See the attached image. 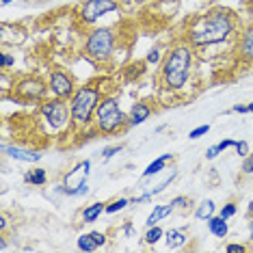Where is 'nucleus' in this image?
<instances>
[{
    "instance_id": "obj_26",
    "label": "nucleus",
    "mask_w": 253,
    "mask_h": 253,
    "mask_svg": "<svg viewBox=\"0 0 253 253\" xmlns=\"http://www.w3.org/2000/svg\"><path fill=\"white\" fill-rule=\"evenodd\" d=\"M145 63L147 65H158L160 63V48H152L145 56Z\"/></svg>"
},
{
    "instance_id": "obj_22",
    "label": "nucleus",
    "mask_w": 253,
    "mask_h": 253,
    "mask_svg": "<svg viewBox=\"0 0 253 253\" xmlns=\"http://www.w3.org/2000/svg\"><path fill=\"white\" fill-rule=\"evenodd\" d=\"M163 238H165V229L160 225H152V227H147L145 236H143V243L152 247V245H156L158 240H163Z\"/></svg>"
},
{
    "instance_id": "obj_4",
    "label": "nucleus",
    "mask_w": 253,
    "mask_h": 253,
    "mask_svg": "<svg viewBox=\"0 0 253 253\" xmlns=\"http://www.w3.org/2000/svg\"><path fill=\"white\" fill-rule=\"evenodd\" d=\"M93 126L104 136L117 134L122 130H128V113H124V108L119 106V100L115 95H104L95 111Z\"/></svg>"
},
{
    "instance_id": "obj_6",
    "label": "nucleus",
    "mask_w": 253,
    "mask_h": 253,
    "mask_svg": "<svg viewBox=\"0 0 253 253\" xmlns=\"http://www.w3.org/2000/svg\"><path fill=\"white\" fill-rule=\"evenodd\" d=\"M115 45H117V33H115V28L100 26V28H93L87 35L83 50L93 63L106 65L115 54Z\"/></svg>"
},
{
    "instance_id": "obj_3",
    "label": "nucleus",
    "mask_w": 253,
    "mask_h": 253,
    "mask_svg": "<svg viewBox=\"0 0 253 253\" xmlns=\"http://www.w3.org/2000/svg\"><path fill=\"white\" fill-rule=\"evenodd\" d=\"M102 89L97 83H89L76 89V93L70 97V111L74 128H89L93 124L95 111L102 102Z\"/></svg>"
},
{
    "instance_id": "obj_33",
    "label": "nucleus",
    "mask_w": 253,
    "mask_h": 253,
    "mask_svg": "<svg viewBox=\"0 0 253 253\" xmlns=\"http://www.w3.org/2000/svg\"><path fill=\"white\" fill-rule=\"evenodd\" d=\"M89 234H91V238L95 240L97 247H104L106 245V234L104 232H89Z\"/></svg>"
},
{
    "instance_id": "obj_39",
    "label": "nucleus",
    "mask_w": 253,
    "mask_h": 253,
    "mask_svg": "<svg viewBox=\"0 0 253 253\" xmlns=\"http://www.w3.org/2000/svg\"><path fill=\"white\" fill-rule=\"evenodd\" d=\"M249 240H251V243H253V218H251V221H249Z\"/></svg>"
},
{
    "instance_id": "obj_10",
    "label": "nucleus",
    "mask_w": 253,
    "mask_h": 253,
    "mask_svg": "<svg viewBox=\"0 0 253 253\" xmlns=\"http://www.w3.org/2000/svg\"><path fill=\"white\" fill-rule=\"evenodd\" d=\"M2 152L7 154L9 158L18 160V163H28V165H35L42 160V154L37 149H31V147H22V145H2Z\"/></svg>"
},
{
    "instance_id": "obj_7",
    "label": "nucleus",
    "mask_w": 253,
    "mask_h": 253,
    "mask_svg": "<svg viewBox=\"0 0 253 253\" xmlns=\"http://www.w3.org/2000/svg\"><path fill=\"white\" fill-rule=\"evenodd\" d=\"M48 91V80L39 76H24L13 84V97H18L20 102H43Z\"/></svg>"
},
{
    "instance_id": "obj_14",
    "label": "nucleus",
    "mask_w": 253,
    "mask_h": 253,
    "mask_svg": "<svg viewBox=\"0 0 253 253\" xmlns=\"http://www.w3.org/2000/svg\"><path fill=\"white\" fill-rule=\"evenodd\" d=\"M165 243L169 249H182L188 243V232L182 227H171L169 232H165Z\"/></svg>"
},
{
    "instance_id": "obj_25",
    "label": "nucleus",
    "mask_w": 253,
    "mask_h": 253,
    "mask_svg": "<svg viewBox=\"0 0 253 253\" xmlns=\"http://www.w3.org/2000/svg\"><path fill=\"white\" fill-rule=\"evenodd\" d=\"M210 132V126L208 124H201V126H197V128H193L191 132H188V139L191 141H197V139H201L204 134H208Z\"/></svg>"
},
{
    "instance_id": "obj_23",
    "label": "nucleus",
    "mask_w": 253,
    "mask_h": 253,
    "mask_svg": "<svg viewBox=\"0 0 253 253\" xmlns=\"http://www.w3.org/2000/svg\"><path fill=\"white\" fill-rule=\"evenodd\" d=\"M76 245H78V249L84 251V253H91V251H97V249H100V247L95 245V240L91 238V234H80L78 240H76Z\"/></svg>"
},
{
    "instance_id": "obj_17",
    "label": "nucleus",
    "mask_w": 253,
    "mask_h": 253,
    "mask_svg": "<svg viewBox=\"0 0 253 253\" xmlns=\"http://www.w3.org/2000/svg\"><path fill=\"white\" fill-rule=\"evenodd\" d=\"M106 212V204L104 201H93V204H89V206H84L83 208V221L84 223H95L97 218H100L102 214Z\"/></svg>"
},
{
    "instance_id": "obj_41",
    "label": "nucleus",
    "mask_w": 253,
    "mask_h": 253,
    "mask_svg": "<svg viewBox=\"0 0 253 253\" xmlns=\"http://www.w3.org/2000/svg\"><path fill=\"white\" fill-rule=\"evenodd\" d=\"M134 2H136V4H145L147 0H134Z\"/></svg>"
},
{
    "instance_id": "obj_13",
    "label": "nucleus",
    "mask_w": 253,
    "mask_h": 253,
    "mask_svg": "<svg viewBox=\"0 0 253 253\" xmlns=\"http://www.w3.org/2000/svg\"><path fill=\"white\" fill-rule=\"evenodd\" d=\"M175 212V206L173 201H167V204H156L154 206V210L147 214V221H145V227H152V225H158L160 221H165V218H169L171 214Z\"/></svg>"
},
{
    "instance_id": "obj_9",
    "label": "nucleus",
    "mask_w": 253,
    "mask_h": 253,
    "mask_svg": "<svg viewBox=\"0 0 253 253\" xmlns=\"http://www.w3.org/2000/svg\"><path fill=\"white\" fill-rule=\"evenodd\" d=\"M48 87H50V93L54 97H61V100H70L78 89L74 78L63 70H52L48 74Z\"/></svg>"
},
{
    "instance_id": "obj_24",
    "label": "nucleus",
    "mask_w": 253,
    "mask_h": 253,
    "mask_svg": "<svg viewBox=\"0 0 253 253\" xmlns=\"http://www.w3.org/2000/svg\"><path fill=\"white\" fill-rule=\"evenodd\" d=\"M132 201L128 197H119V199H113L111 204H106V214H117V212L126 210Z\"/></svg>"
},
{
    "instance_id": "obj_37",
    "label": "nucleus",
    "mask_w": 253,
    "mask_h": 253,
    "mask_svg": "<svg viewBox=\"0 0 253 253\" xmlns=\"http://www.w3.org/2000/svg\"><path fill=\"white\" fill-rule=\"evenodd\" d=\"M232 113L245 115V113H249V106H247V104H240V102H238V104H234V106H232Z\"/></svg>"
},
{
    "instance_id": "obj_8",
    "label": "nucleus",
    "mask_w": 253,
    "mask_h": 253,
    "mask_svg": "<svg viewBox=\"0 0 253 253\" xmlns=\"http://www.w3.org/2000/svg\"><path fill=\"white\" fill-rule=\"evenodd\" d=\"M119 9L117 0H84L78 7V18L83 24H95L108 13H115Z\"/></svg>"
},
{
    "instance_id": "obj_34",
    "label": "nucleus",
    "mask_w": 253,
    "mask_h": 253,
    "mask_svg": "<svg viewBox=\"0 0 253 253\" xmlns=\"http://www.w3.org/2000/svg\"><path fill=\"white\" fill-rule=\"evenodd\" d=\"M171 201H173V206H175V208H186V206L191 204V199H188V197H184V195H180V197H173Z\"/></svg>"
},
{
    "instance_id": "obj_15",
    "label": "nucleus",
    "mask_w": 253,
    "mask_h": 253,
    "mask_svg": "<svg viewBox=\"0 0 253 253\" xmlns=\"http://www.w3.org/2000/svg\"><path fill=\"white\" fill-rule=\"evenodd\" d=\"M175 175H177V173H175V171H171V173H169V175H167V177H165V180H163V182H160V184H158V186H156V188H149V191H145V193H143V195H139V197H132L130 201H132V204H145V201H149V199H154V197H156V195H160V193H163V191H165V188H167V186H169V184H171V182H173V180H175Z\"/></svg>"
},
{
    "instance_id": "obj_1",
    "label": "nucleus",
    "mask_w": 253,
    "mask_h": 253,
    "mask_svg": "<svg viewBox=\"0 0 253 253\" xmlns=\"http://www.w3.org/2000/svg\"><path fill=\"white\" fill-rule=\"evenodd\" d=\"M234 33H236L234 13L229 9L214 7L188 24L186 42L193 48H210V45L225 43Z\"/></svg>"
},
{
    "instance_id": "obj_31",
    "label": "nucleus",
    "mask_w": 253,
    "mask_h": 253,
    "mask_svg": "<svg viewBox=\"0 0 253 253\" xmlns=\"http://www.w3.org/2000/svg\"><path fill=\"white\" fill-rule=\"evenodd\" d=\"M225 251L227 253H247L249 249H247V245H243V243H229L225 247Z\"/></svg>"
},
{
    "instance_id": "obj_28",
    "label": "nucleus",
    "mask_w": 253,
    "mask_h": 253,
    "mask_svg": "<svg viewBox=\"0 0 253 253\" xmlns=\"http://www.w3.org/2000/svg\"><path fill=\"white\" fill-rule=\"evenodd\" d=\"M234 149H236V154H238L240 158H247V156H249V143H247V141H236Z\"/></svg>"
},
{
    "instance_id": "obj_29",
    "label": "nucleus",
    "mask_w": 253,
    "mask_h": 253,
    "mask_svg": "<svg viewBox=\"0 0 253 253\" xmlns=\"http://www.w3.org/2000/svg\"><path fill=\"white\" fill-rule=\"evenodd\" d=\"M0 65H2V70H9V67L15 65V56L9 54V52H2L0 54Z\"/></svg>"
},
{
    "instance_id": "obj_32",
    "label": "nucleus",
    "mask_w": 253,
    "mask_h": 253,
    "mask_svg": "<svg viewBox=\"0 0 253 253\" xmlns=\"http://www.w3.org/2000/svg\"><path fill=\"white\" fill-rule=\"evenodd\" d=\"M240 169H243L245 175H251L253 173V154H249L247 158H243V167H240Z\"/></svg>"
},
{
    "instance_id": "obj_40",
    "label": "nucleus",
    "mask_w": 253,
    "mask_h": 253,
    "mask_svg": "<svg viewBox=\"0 0 253 253\" xmlns=\"http://www.w3.org/2000/svg\"><path fill=\"white\" fill-rule=\"evenodd\" d=\"M0 2H2V7H7V4H11L13 0H0Z\"/></svg>"
},
{
    "instance_id": "obj_27",
    "label": "nucleus",
    "mask_w": 253,
    "mask_h": 253,
    "mask_svg": "<svg viewBox=\"0 0 253 253\" xmlns=\"http://www.w3.org/2000/svg\"><path fill=\"white\" fill-rule=\"evenodd\" d=\"M119 152H124V145H113V147H106L102 152V160H111L113 156H117Z\"/></svg>"
},
{
    "instance_id": "obj_38",
    "label": "nucleus",
    "mask_w": 253,
    "mask_h": 253,
    "mask_svg": "<svg viewBox=\"0 0 253 253\" xmlns=\"http://www.w3.org/2000/svg\"><path fill=\"white\" fill-rule=\"evenodd\" d=\"M0 229H2V232L7 229V216H0Z\"/></svg>"
},
{
    "instance_id": "obj_12",
    "label": "nucleus",
    "mask_w": 253,
    "mask_h": 253,
    "mask_svg": "<svg viewBox=\"0 0 253 253\" xmlns=\"http://www.w3.org/2000/svg\"><path fill=\"white\" fill-rule=\"evenodd\" d=\"M236 50H238V56L247 63H253V26H247L238 37V43H236Z\"/></svg>"
},
{
    "instance_id": "obj_16",
    "label": "nucleus",
    "mask_w": 253,
    "mask_h": 253,
    "mask_svg": "<svg viewBox=\"0 0 253 253\" xmlns=\"http://www.w3.org/2000/svg\"><path fill=\"white\" fill-rule=\"evenodd\" d=\"M173 160V154H163V156H158L156 160H152L147 167H145V171H143V177H152V175H158V173H163V171L167 169V165Z\"/></svg>"
},
{
    "instance_id": "obj_20",
    "label": "nucleus",
    "mask_w": 253,
    "mask_h": 253,
    "mask_svg": "<svg viewBox=\"0 0 253 253\" xmlns=\"http://www.w3.org/2000/svg\"><path fill=\"white\" fill-rule=\"evenodd\" d=\"M56 193L67 195V197H84V195L89 193V184H87V180L76 184V186H65V184H61V186L56 188Z\"/></svg>"
},
{
    "instance_id": "obj_36",
    "label": "nucleus",
    "mask_w": 253,
    "mask_h": 253,
    "mask_svg": "<svg viewBox=\"0 0 253 253\" xmlns=\"http://www.w3.org/2000/svg\"><path fill=\"white\" fill-rule=\"evenodd\" d=\"M216 145H218V149H221V152H225V149H229V147L236 145V141H234V139H223V141H218Z\"/></svg>"
},
{
    "instance_id": "obj_18",
    "label": "nucleus",
    "mask_w": 253,
    "mask_h": 253,
    "mask_svg": "<svg viewBox=\"0 0 253 253\" xmlns=\"http://www.w3.org/2000/svg\"><path fill=\"white\" fill-rule=\"evenodd\" d=\"M208 229L212 236H216V238H225L229 234V225H227V218H223L221 214H214L208 218Z\"/></svg>"
},
{
    "instance_id": "obj_21",
    "label": "nucleus",
    "mask_w": 253,
    "mask_h": 253,
    "mask_svg": "<svg viewBox=\"0 0 253 253\" xmlns=\"http://www.w3.org/2000/svg\"><path fill=\"white\" fill-rule=\"evenodd\" d=\"M24 180L28 184H33V186H43V184L48 182V173H45V169H39V167H35V169H31L24 175Z\"/></svg>"
},
{
    "instance_id": "obj_30",
    "label": "nucleus",
    "mask_w": 253,
    "mask_h": 253,
    "mask_svg": "<svg viewBox=\"0 0 253 253\" xmlns=\"http://www.w3.org/2000/svg\"><path fill=\"white\" fill-rule=\"evenodd\" d=\"M236 212H238V208H236V204H225V206L221 208V212H218V214H221L223 218H227V221H229V218H232V216L236 214Z\"/></svg>"
},
{
    "instance_id": "obj_35",
    "label": "nucleus",
    "mask_w": 253,
    "mask_h": 253,
    "mask_svg": "<svg viewBox=\"0 0 253 253\" xmlns=\"http://www.w3.org/2000/svg\"><path fill=\"white\" fill-rule=\"evenodd\" d=\"M218 154H221V149H218V145H210L208 149H206V160H214Z\"/></svg>"
},
{
    "instance_id": "obj_11",
    "label": "nucleus",
    "mask_w": 253,
    "mask_h": 253,
    "mask_svg": "<svg viewBox=\"0 0 253 253\" xmlns=\"http://www.w3.org/2000/svg\"><path fill=\"white\" fill-rule=\"evenodd\" d=\"M152 113H154V108L149 102H134L130 108V113H128V128H134V126H141V124H145L149 117H152Z\"/></svg>"
},
{
    "instance_id": "obj_42",
    "label": "nucleus",
    "mask_w": 253,
    "mask_h": 253,
    "mask_svg": "<svg viewBox=\"0 0 253 253\" xmlns=\"http://www.w3.org/2000/svg\"><path fill=\"white\" fill-rule=\"evenodd\" d=\"M247 106H249V113H253V102H249V104H247Z\"/></svg>"
},
{
    "instance_id": "obj_19",
    "label": "nucleus",
    "mask_w": 253,
    "mask_h": 253,
    "mask_svg": "<svg viewBox=\"0 0 253 253\" xmlns=\"http://www.w3.org/2000/svg\"><path fill=\"white\" fill-rule=\"evenodd\" d=\"M214 214H216V204L212 199H204L197 208H195V221H208V218Z\"/></svg>"
},
{
    "instance_id": "obj_5",
    "label": "nucleus",
    "mask_w": 253,
    "mask_h": 253,
    "mask_svg": "<svg viewBox=\"0 0 253 253\" xmlns=\"http://www.w3.org/2000/svg\"><path fill=\"white\" fill-rule=\"evenodd\" d=\"M39 122H42L43 130L48 134H61L67 128H72L74 122H72L70 102L61 100V97L39 102Z\"/></svg>"
},
{
    "instance_id": "obj_2",
    "label": "nucleus",
    "mask_w": 253,
    "mask_h": 253,
    "mask_svg": "<svg viewBox=\"0 0 253 253\" xmlns=\"http://www.w3.org/2000/svg\"><path fill=\"white\" fill-rule=\"evenodd\" d=\"M195 63V48L188 42H180L167 52L160 63V87L169 93H177L188 84Z\"/></svg>"
}]
</instances>
